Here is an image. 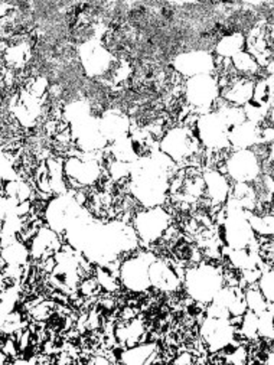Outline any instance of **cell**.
Masks as SVG:
<instances>
[{
    "instance_id": "cell-36",
    "label": "cell",
    "mask_w": 274,
    "mask_h": 365,
    "mask_svg": "<svg viewBox=\"0 0 274 365\" xmlns=\"http://www.w3.org/2000/svg\"><path fill=\"white\" fill-rule=\"evenodd\" d=\"M268 162L271 165V168L274 169V142L271 145H268Z\"/></svg>"
},
{
    "instance_id": "cell-11",
    "label": "cell",
    "mask_w": 274,
    "mask_h": 365,
    "mask_svg": "<svg viewBox=\"0 0 274 365\" xmlns=\"http://www.w3.org/2000/svg\"><path fill=\"white\" fill-rule=\"evenodd\" d=\"M171 214L163 207L144 208L137 211L133 217V228L136 230L140 242H143L144 246L154 245V242L160 241L164 232L171 227Z\"/></svg>"
},
{
    "instance_id": "cell-8",
    "label": "cell",
    "mask_w": 274,
    "mask_h": 365,
    "mask_svg": "<svg viewBox=\"0 0 274 365\" xmlns=\"http://www.w3.org/2000/svg\"><path fill=\"white\" fill-rule=\"evenodd\" d=\"M219 84L218 77L214 74H204L188 78L185 81V101L196 115L206 114L212 111L216 100L219 98Z\"/></svg>"
},
{
    "instance_id": "cell-1",
    "label": "cell",
    "mask_w": 274,
    "mask_h": 365,
    "mask_svg": "<svg viewBox=\"0 0 274 365\" xmlns=\"http://www.w3.org/2000/svg\"><path fill=\"white\" fill-rule=\"evenodd\" d=\"M64 237L67 245L95 266L120 260L123 255L135 252L140 241L133 225L120 220L101 222L93 217L77 222Z\"/></svg>"
},
{
    "instance_id": "cell-29",
    "label": "cell",
    "mask_w": 274,
    "mask_h": 365,
    "mask_svg": "<svg viewBox=\"0 0 274 365\" xmlns=\"http://www.w3.org/2000/svg\"><path fill=\"white\" fill-rule=\"evenodd\" d=\"M4 195L16 204H21V202L31 201L32 188L26 184L23 179L18 178L15 180L4 182Z\"/></svg>"
},
{
    "instance_id": "cell-12",
    "label": "cell",
    "mask_w": 274,
    "mask_h": 365,
    "mask_svg": "<svg viewBox=\"0 0 274 365\" xmlns=\"http://www.w3.org/2000/svg\"><path fill=\"white\" fill-rule=\"evenodd\" d=\"M157 257L152 252H139L125 262L120 266V282L122 284L135 293H143L152 289L149 267Z\"/></svg>"
},
{
    "instance_id": "cell-34",
    "label": "cell",
    "mask_w": 274,
    "mask_h": 365,
    "mask_svg": "<svg viewBox=\"0 0 274 365\" xmlns=\"http://www.w3.org/2000/svg\"><path fill=\"white\" fill-rule=\"evenodd\" d=\"M258 336L274 341V309H267L258 315Z\"/></svg>"
},
{
    "instance_id": "cell-30",
    "label": "cell",
    "mask_w": 274,
    "mask_h": 365,
    "mask_svg": "<svg viewBox=\"0 0 274 365\" xmlns=\"http://www.w3.org/2000/svg\"><path fill=\"white\" fill-rule=\"evenodd\" d=\"M246 294V302H247V307L250 311H253L257 315H261L263 312H265L268 309V302L265 300V297L263 296L261 290L258 289V284L254 283L250 287H247L244 290Z\"/></svg>"
},
{
    "instance_id": "cell-22",
    "label": "cell",
    "mask_w": 274,
    "mask_h": 365,
    "mask_svg": "<svg viewBox=\"0 0 274 365\" xmlns=\"http://www.w3.org/2000/svg\"><path fill=\"white\" fill-rule=\"evenodd\" d=\"M228 140L231 149L234 150L254 149L255 146L261 145V125H255L246 120L244 123L230 129Z\"/></svg>"
},
{
    "instance_id": "cell-33",
    "label": "cell",
    "mask_w": 274,
    "mask_h": 365,
    "mask_svg": "<svg viewBox=\"0 0 274 365\" xmlns=\"http://www.w3.org/2000/svg\"><path fill=\"white\" fill-rule=\"evenodd\" d=\"M258 289L261 290L263 296L268 302L270 307H274V269H267L261 273L258 282Z\"/></svg>"
},
{
    "instance_id": "cell-15",
    "label": "cell",
    "mask_w": 274,
    "mask_h": 365,
    "mask_svg": "<svg viewBox=\"0 0 274 365\" xmlns=\"http://www.w3.org/2000/svg\"><path fill=\"white\" fill-rule=\"evenodd\" d=\"M174 70L185 77L192 78L204 74H214L216 70L215 56L205 49H194L178 53L172 61Z\"/></svg>"
},
{
    "instance_id": "cell-20",
    "label": "cell",
    "mask_w": 274,
    "mask_h": 365,
    "mask_svg": "<svg viewBox=\"0 0 274 365\" xmlns=\"http://www.w3.org/2000/svg\"><path fill=\"white\" fill-rule=\"evenodd\" d=\"M149 277L152 287L160 292H175L182 284V279L175 270L172 260L156 259L149 267Z\"/></svg>"
},
{
    "instance_id": "cell-23",
    "label": "cell",
    "mask_w": 274,
    "mask_h": 365,
    "mask_svg": "<svg viewBox=\"0 0 274 365\" xmlns=\"http://www.w3.org/2000/svg\"><path fill=\"white\" fill-rule=\"evenodd\" d=\"M159 345L157 342H140L132 348L122 349L117 354V361L130 365H142V364H153V362H164V359L157 358Z\"/></svg>"
},
{
    "instance_id": "cell-37",
    "label": "cell",
    "mask_w": 274,
    "mask_h": 365,
    "mask_svg": "<svg viewBox=\"0 0 274 365\" xmlns=\"http://www.w3.org/2000/svg\"><path fill=\"white\" fill-rule=\"evenodd\" d=\"M268 120H270V125L274 128V98H273V104H271V110H270Z\"/></svg>"
},
{
    "instance_id": "cell-32",
    "label": "cell",
    "mask_w": 274,
    "mask_h": 365,
    "mask_svg": "<svg viewBox=\"0 0 274 365\" xmlns=\"http://www.w3.org/2000/svg\"><path fill=\"white\" fill-rule=\"evenodd\" d=\"M237 334L241 335V338L254 341L258 338V315L253 311H247L243 317V322L237 329Z\"/></svg>"
},
{
    "instance_id": "cell-18",
    "label": "cell",
    "mask_w": 274,
    "mask_h": 365,
    "mask_svg": "<svg viewBox=\"0 0 274 365\" xmlns=\"http://www.w3.org/2000/svg\"><path fill=\"white\" fill-rule=\"evenodd\" d=\"M205 182V200L215 208L224 207L231 195L228 176L219 169H206L202 172Z\"/></svg>"
},
{
    "instance_id": "cell-7",
    "label": "cell",
    "mask_w": 274,
    "mask_h": 365,
    "mask_svg": "<svg viewBox=\"0 0 274 365\" xmlns=\"http://www.w3.org/2000/svg\"><path fill=\"white\" fill-rule=\"evenodd\" d=\"M64 175L68 188L94 187L102 176V163L95 153L78 152L64 160Z\"/></svg>"
},
{
    "instance_id": "cell-31",
    "label": "cell",
    "mask_w": 274,
    "mask_h": 365,
    "mask_svg": "<svg viewBox=\"0 0 274 365\" xmlns=\"http://www.w3.org/2000/svg\"><path fill=\"white\" fill-rule=\"evenodd\" d=\"M95 279L98 280L101 289H104L108 293L117 292L120 289V277L104 266L95 267Z\"/></svg>"
},
{
    "instance_id": "cell-26",
    "label": "cell",
    "mask_w": 274,
    "mask_h": 365,
    "mask_svg": "<svg viewBox=\"0 0 274 365\" xmlns=\"http://www.w3.org/2000/svg\"><path fill=\"white\" fill-rule=\"evenodd\" d=\"M247 38L241 32H231L218 39L215 43V55L223 59H231L238 52L244 51Z\"/></svg>"
},
{
    "instance_id": "cell-27",
    "label": "cell",
    "mask_w": 274,
    "mask_h": 365,
    "mask_svg": "<svg viewBox=\"0 0 274 365\" xmlns=\"http://www.w3.org/2000/svg\"><path fill=\"white\" fill-rule=\"evenodd\" d=\"M31 253L26 247L25 242L19 241L18 238L9 240V242L4 245L2 252V264L4 266H18L23 267L29 259Z\"/></svg>"
},
{
    "instance_id": "cell-13",
    "label": "cell",
    "mask_w": 274,
    "mask_h": 365,
    "mask_svg": "<svg viewBox=\"0 0 274 365\" xmlns=\"http://www.w3.org/2000/svg\"><path fill=\"white\" fill-rule=\"evenodd\" d=\"M226 175L234 184H253L263 172L261 158L253 149L234 150L226 159Z\"/></svg>"
},
{
    "instance_id": "cell-17",
    "label": "cell",
    "mask_w": 274,
    "mask_h": 365,
    "mask_svg": "<svg viewBox=\"0 0 274 365\" xmlns=\"http://www.w3.org/2000/svg\"><path fill=\"white\" fill-rule=\"evenodd\" d=\"M43 98L29 94L25 88L11 101V111L23 128H33L43 114Z\"/></svg>"
},
{
    "instance_id": "cell-25",
    "label": "cell",
    "mask_w": 274,
    "mask_h": 365,
    "mask_svg": "<svg viewBox=\"0 0 274 365\" xmlns=\"http://www.w3.org/2000/svg\"><path fill=\"white\" fill-rule=\"evenodd\" d=\"M144 335H146V327L140 318L122 321L115 329V336L117 344L125 348H132L143 342Z\"/></svg>"
},
{
    "instance_id": "cell-14",
    "label": "cell",
    "mask_w": 274,
    "mask_h": 365,
    "mask_svg": "<svg viewBox=\"0 0 274 365\" xmlns=\"http://www.w3.org/2000/svg\"><path fill=\"white\" fill-rule=\"evenodd\" d=\"M199 334L205 342L208 352H219L234 342L237 329L230 319L206 317L201 324Z\"/></svg>"
},
{
    "instance_id": "cell-21",
    "label": "cell",
    "mask_w": 274,
    "mask_h": 365,
    "mask_svg": "<svg viewBox=\"0 0 274 365\" xmlns=\"http://www.w3.org/2000/svg\"><path fill=\"white\" fill-rule=\"evenodd\" d=\"M28 249L32 259L45 260L61 252L63 245L58 232H55L51 227H42L28 242Z\"/></svg>"
},
{
    "instance_id": "cell-28",
    "label": "cell",
    "mask_w": 274,
    "mask_h": 365,
    "mask_svg": "<svg viewBox=\"0 0 274 365\" xmlns=\"http://www.w3.org/2000/svg\"><path fill=\"white\" fill-rule=\"evenodd\" d=\"M231 63H233V67H234V70L238 76L248 77V78L257 76L261 70V67L258 66L255 58L250 52H247L246 49L238 52L236 56H233Z\"/></svg>"
},
{
    "instance_id": "cell-3",
    "label": "cell",
    "mask_w": 274,
    "mask_h": 365,
    "mask_svg": "<svg viewBox=\"0 0 274 365\" xmlns=\"http://www.w3.org/2000/svg\"><path fill=\"white\" fill-rule=\"evenodd\" d=\"M248 212L230 198L216 215V234L224 247L231 250L248 249L255 242V231L248 220Z\"/></svg>"
},
{
    "instance_id": "cell-5",
    "label": "cell",
    "mask_w": 274,
    "mask_h": 365,
    "mask_svg": "<svg viewBox=\"0 0 274 365\" xmlns=\"http://www.w3.org/2000/svg\"><path fill=\"white\" fill-rule=\"evenodd\" d=\"M201 146L209 152H226L231 149L228 133L230 125L219 111H209L198 115L195 125L191 128Z\"/></svg>"
},
{
    "instance_id": "cell-6",
    "label": "cell",
    "mask_w": 274,
    "mask_h": 365,
    "mask_svg": "<svg viewBox=\"0 0 274 365\" xmlns=\"http://www.w3.org/2000/svg\"><path fill=\"white\" fill-rule=\"evenodd\" d=\"M43 217L48 227L55 232L64 235L77 222L91 217L90 211L84 210L83 205L75 200L73 194H63L53 198L46 207Z\"/></svg>"
},
{
    "instance_id": "cell-35",
    "label": "cell",
    "mask_w": 274,
    "mask_h": 365,
    "mask_svg": "<svg viewBox=\"0 0 274 365\" xmlns=\"http://www.w3.org/2000/svg\"><path fill=\"white\" fill-rule=\"evenodd\" d=\"M101 290V286L98 283L97 279L94 277H85L83 279V282L80 283L78 287V293L84 297H95Z\"/></svg>"
},
{
    "instance_id": "cell-2",
    "label": "cell",
    "mask_w": 274,
    "mask_h": 365,
    "mask_svg": "<svg viewBox=\"0 0 274 365\" xmlns=\"http://www.w3.org/2000/svg\"><path fill=\"white\" fill-rule=\"evenodd\" d=\"M175 169L176 163L159 148L135 162L130 172V192L135 200L144 208L163 207L169 198Z\"/></svg>"
},
{
    "instance_id": "cell-4",
    "label": "cell",
    "mask_w": 274,
    "mask_h": 365,
    "mask_svg": "<svg viewBox=\"0 0 274 365\" xmlns=\"http://www.w3.org/2000/svg\"><path fill=\"white\" fill-rule=\"evenodd\" d=\"M184 286L186 294L201 305H209L224 283L223 270L209 262H201L186 269Z\"/></svg>"
},
{
    "instance_id": "cell-24",
    "label": "cell",
    "mask_w": 274,
    "mask_h": 365,
    "mask_svg": "<svg viewBox=\"0 0 274 365\" xmlns=\"http://www.w3.org/2000/svg\"><path fill=\"white\" fill-rule=\"evenodd\" d=\"M32 58V43L28 38H18L4 49V61L9 70H22Z\"/></svg>"
},
{
    "instance_id": "cell-9",
    "label": "cell",
    "mask_w": 274,
    "mask_h": 365,
    "mask_svg": "<svg viewBox=\"0 0 274 365\" xmlns=\"http://www.w3.org/2000/svg\"><path fill=\"white\" fill-rule=\"evenodd\" d=\"M159 149L169 156L176 165H182L196 158L201 149V143L194 135L192 129L182 125L169 129L163 135L159 143Z\"/></svg>"
},
{
    "instance_id": "cell-19",
    "label": "cell",
    "mask_w": 274,
    "mask_h": 365,
    "mask_svg": "<svg viewBox=\"0 0 274 365\" xmlns=\"http://www.w3.org/2000/svg\"><path fill=\"white\" fill-rule=\"evenodd\" d=\"M100 132L108 143H115L130 135V118L120 110H107L98 115Z\"/></svg>"
},
{
    "instance_id": "cell-10",
    "label": "cell",
    "mask_w": 274,
    "mask_h": 365,
    "mask_svg": "<svg viewBox=\"0 0 274 365\" xmlns=\"http://www.w3.org/2000/svg\"><path fill=\"white\" fill-rule=\"evenodd\" d=\"M78 56L83 70L91 78L107 77L117 63L113 52L107 49L98 38H91L78 46Z\"/></svg>"
},
{
    "instance_id": "cell-16",
    "label": "cell",
    "mask_w": 274,
    "mask_h": 365,
    "mask_svg": "<svg viewBox=\"0 0 274 365\" xmlns=\"http://www.w3.org/2000/svg\"><path fill=\"white\" fill-rule=\"evenodd\" d=\"M218 84L221 90L219 97L236 107H244L253 98L255 86L251 78L238 74L221 76V78H218Z\"/></svg>"
}]
</instances>
